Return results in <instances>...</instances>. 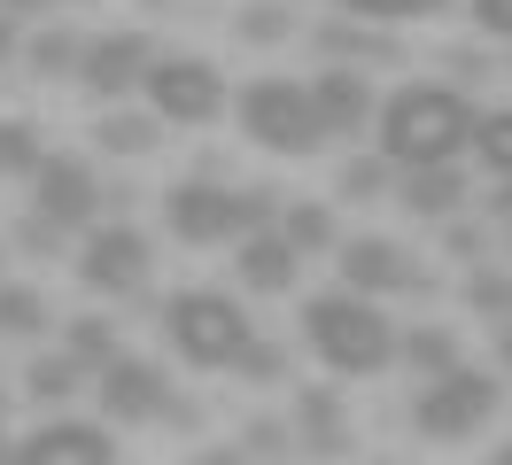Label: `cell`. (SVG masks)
Wrapping results in <instances>:
<instances>
[{
	"mask_svg": "<svg viewBox=\"0 0 512 465\" xmlns=\"http://www.w3.org/2000/svg\"><path fill=\"white\" fill-rule=\"evenodd\" d=\"M140 93H148V109L163 124H210L225 109V70L202 62V55H156L148 78H140Z\"/></svg>",
	"mask_w": 512,
	"mask_h": 465,
	"instance_id": "cell-7",
	"label": "cell"
},
{
	"mask_svg": "<svg viewBox=\"0 0 512 465\" xmlns=\"http://www.w3.org/2000/svg\"><path fill=\"white\" fill-rule=\"evenodd\" d=\"M8 465H117V442L94 419H47L24 450H8Z\"/></svg>",
	"mask_w": 512,
	"mask_h": 465,
	"instance_id": "cell-14",
	"label": "cell"
},
{
	"mask_svg": "<svg viewBox=\"0 0 512 465\" xmlns=\"http://www.w3.org/2000/svg\"><path fill=\"white\" fill-rule=\"evenodd\" d=\"M0 8H8L16 24H24V16H47V8H63V0H0Z\"/></svg>",
	"mask_w": 512,
	"mask_h": 465,
	"instance_id": "cell-37",
	"label": "cell"
},
{
	"mask_svg": "<svg viewBox=\"0 0 512 465\" xmlns=\"http://www.w3.org/2000/svg\"><path fill=\"white\" fill-rule=\"evenodd\" d=\"M474 124H481V109L458 86H427V78H412V86H396L381 101V155L396 163V171L458 163V155L474 148Z\"/></svg>",
	"mask_w": 512,
	"mask_h": 465,
	"instance_id": "cell-1",
	"label": "cell"
},
{
	"mask_svg": "<svg viewBox=\"0 0 512 465\" xmlns=\"http://www.w3.org/2000/svg\"><path fill=\"white\" fill-rule=\"evenodd\" d=\"M194 465H249V450H194Z\"/></svg>",
	"mask_w": 512,
	"mask_h": 465,
	"instance_id": "cell-38",
	"label": "cell"
},
{
	"mask_svg": "<svg viewBox=\"0 0 512 465\" xmlns=\"http://www.w3.org/2000/svg\"><path fill=\"white\" fill-rule=\"evenodd\" d=\"M311 109H319V132L326 140H350V132H365L373 124V78L365 70H350V62H334V70H319V86H311Z\"/></svg>",
	"mask_w": 512,
	"mask_h": 465,
	"instance_id": "cell-15",
	"label": "cell"
},
{
	"mask_svg": "<svg viewBox=\"0 0 512 465\" xmlns=\"http://www.w3.org/2000/svg\"><path fill=\"white\" fill-rule=\"evenodd\" d=\"M319 47H334V55H373V62H396V47H388V39H373V31H326Z\"/></svg>",
	"mask_w": 512,
	"mask_h": 465,
	"instance_id": "cell-33",
	"label": "cell"
},
{
	"mask_svg": "<svg viewBox=\"0 0 512 465\" xmlns=\"http://www.w3.org/2000/svg\"><path fill=\"white\" fill-rule=\"evenodd\" d=\"M404 210H412V217H458V210H466V171H458V163L404 171Z\"/></svg>",
	"mask_w": 512,
	"mask_h": 465,
	"instance_id": "cell-17",
	"label": "cell"
},
{
	"mask_svg": "<svg viewBox=\"0 0 512 465\" xmlns=\"http://www.w3.org/2000/svg\"><path fill=\"white\" fill-rule=\"evenodd\" d=\"M148 62H156L148 31H101V39H86V55H78V86L94 93V101H132L140 78H148Z\"/></svg>",
	"mask_w": 512,
	"mask_h": 465,
	"instance_id": "cell-9",
	"label": "cell"
},
{
	"mask_svg": "<svg viewBox=\"0 0 512 465\" xmlns=\"http://www.w3.org/2000/svg\"><path fill=\"white\" fill-rule=\"evenodd\" d=\"M388 186H396V163H388V155H357L350 171H342V194H350V202H365V194H388Z\"/></svg>",
	"mask_w": 512,
	"mask_h": 465,
	"instance_id": "cell-31",
	"label": "cell"
},
{
	"mask_svg": "<svg viewBox=\"0 0 512 465\" xmlns=\"http://www.w3.org/2000/svg\"><path fill=\"white\" fill-rule=\"evenodd\" d=\"M156 132H163L156 109H109L94 140H101L109 155H148V148H156Z\"/></svg>",
	"mask_w": 512,
	"mask_h": 465,
	"instance_id": "cell-19",
	"label": "cell"
},
{
	"mask_svg": "<svg viewBox=\"0 0 512 465\" xmlns=\"http://www.w3.org/2000/svg\"><path fill=\"white\" fill-rule=\"evenodd\" d=\"M241 132H249L256 148H272V155L326 148L319 109H311V86H303V78H256V86L241 93Z\"/></svg>",
	"mask_w": 512,
	"mask_h": 465,
	"instance_id": "cell-6",
	"label": "cell"
},
{
	"mask_svg": "<svg viewBox=\"0 0 512 465\" xmlns=\"http://www.w3.org/2000/svg\"><path fill=\"white\" fill-rule=\"evenodd\" d=\"M241 450H249V458H295V427L288 419H249V427H241Z\"/></svg>",
	"mask_w": 512,
	"mask_h": 465,
	"instance_id": "cell-30",
	"label": "cell"
},
{
	"mask_svg": "<svg viewBox=\"0 0 512 465\" xmlns=\"http://www.w3.org/2000/svg\"><path fill=\"white\" fill-rule=\"evenodd\" d=\"M295 326H303V349H311L326 372H342V380H365V372L396 365V326H388V310L373 303V295H357V287L311 295Z\"/></svg>",
	"mask_w": 512,
	"mask_h": 465,
	"instance_id": "cell-2",
	"label": "cell"
},
{
	"mask_svg": "<svg viewBox=\"0 0 512 465\" xmlns=\"http://www.w3.org/2000/svg\"><path fill=\"white\" fill-rule=\"evenodd\" d=\"M86 380H94V372L78 365L70 349H47V357H32V372H24V396H39V403H70Z\"/></svg>",
	"mask_w": 512,
	"mask_h": 465,
	"instance_id": "cell-18",
	"label": "cell"
},
{
	"mask_svg": "<svg viewBox=\"0 0 512 465\" xmlns=\"http://www.w3.org/2000/svg\"><path fill=\"white\" fill-rule=\"evenodd\" d=\"M233 372H249V380H280V372H288V349H280V341H249Z\"/></svg>",
	"mask_w": 512,
	"mask_h": 465,
	"instance_id": "cell-32",
	"label": "cell"
},
{
	"mask_svg": "<svg viewBox=\"0 0 512 465\" xmlns=\"http://www.w3.org/2000/svg\"><path fill=\"white\" fill-rule=\"evenodd\" d=\"M342 287H357V295H419L427 272H419L396 241L365 233V241H342Z\"/></svg>",
	"mask_w": 512,
	"mask_h": 465,
	"instance_id": "cell-11",
	"label": "cell"
},
{
	"mask_svg": "<svg viewBox=\"0 0 512 465\" xmlns=\"http://www.w3.org/2000/svg\"><path fill=\"white\" fill-rule=\"evenodd\" d=\"M396 357H404L419 380H435V372L458 365V334H450V326H412V334L396 341Z\"/></svg>",
	"mask_w": 512,
	"mask_h": 465,
	"instance_id": "cell-21",
	"label": "cell"
},
{
	"mask_svg": "<svg viewBox=\"0 0 512 465\" xmlns=\"http://www.w3.org/2000/svg\"><path fill=\"white\" fill-rule=\"evenodd\" d=\"M489 210H497V225L512 217V179H497V194H489Z\"/></svg>",
	"mask_w": 512,
	"mask_h": 465,
	"instance_id": "cell-39",
	"label": "cell"
},
{
	"mask_svg": "<svg viewBox=\"0 0 512 465\" xmlns=\"http://www.w3.org/2000/svg\"><path fill=\"white\" fill-rule=\"evenodd\" d=\"M101 411L117 419V427H156V419H179L187 427V403L171 396V380H163V365H148V357H117V365H101Z\"/></svg>",
	"mask_w": 512,
	"mask_h": 465,
	"instance_id": "cell-8",
	"label": "cell"
},
{
	"mask_svg": "<svg viewBox=\"0 0 512 465\" xmlns=\"http://www.w3.org/2000/svg\"><path fill=\"white\" fill-rule=\"evenodd\" d=\"M163 341H171L179 365L225 372V365H241V349L256 341V326H249V303H241V295H225V287H179V295L163 303Z\"/></svg>",
	"mask_w": 512,
	"mask_h": 465,
	"instance_id": "cell-3",
	"label": "cell"
},
{
	"mask_svg": "<svg viewBox=\"0 0 512 465\" xmlns=\"http://www.w3.org/2000/svg\"><path fill=\"white\" fill-rule=\"evenodd\" d=\"M233 31H241V39H249V47H280V39H288V8H280V0H249V8H241V16H233Z\"/></svg>",
	"mask_w": 512,
	"mask_h": 465,
	"instance_id": "cell-28",
	"label": "cell"
},
{
	"mask_svg": "<svg viewBox=\"0 0 512 465\" xmlns=\"http://www.w3.org/2000/svg\"><path fill=\"white\" fill-rule=\"evenodd\" d=\"M295 458H350V403H342V388H295Z\"/></svg>",
	"mask_w": 512,
	"mask_h": 465,
	"instance_id": "cell-13",
	"label": "cell"
},
{
	"mask_svg": "<svg viewBox=\"0 0 512 465\" xmlns=\"http://www.w3.org/2000/svg\"><path fill=\"white\" fill-rule=\"evenodd\" d=\"M0 334H8V341L47 334V295L24 287V279H0Z\"/></svg>",
	"mask_w": 512,
	"mask_h": 465,
	"instance_id": "cell-20",
	"label": "cell"
},
{
	"mask_svg": "<svg viewBox=\"0 0 512 465\" xmlns=\"http://www.w3.org/2000/svg\"><path fill=\"white\" fill-rule=\"evenodd\" d=\"M466 303L489 318V326H505L512 318V272H497V264H481L474 279H466Z\"/></svg>",
	"mask_w": 512,
	"mask_h": 465,
	"instance_id": "cell-26",
	"label": "cell"
},
{
	"mask_svg": "<svg viewBox=\"0 0 512 465\" xmlns=\"http://www.w3.org/2000/svg\"><path fill=\"white\" fill-rule=\"evenodd\" d=\"M474 24H481V31H497V39L512 47V0H474Z\"/></svg>",
	"mask_w": 512,
	"mask_h": 465,
	"instance_id": "cell-34",
	"label": "cell"
},
{
	"mask_svg": "<svg viewBox=\"0 0 512 465\" xmlns=\"http://www.w3.org/2000/svg\"><path fill=\"white\" fill-rule=\"evenodd\" d=\"M63 349H70L86 372H101V365H117V357H125V341H117V326H109V318H70Z\"/></svg>",
	"mask_w": 512,
	"mask_h": 465,
	"instance_id": "cell-24",
	"label": "cell"
},
{
	"mask_svg": "<svg viewBox=\"0 0 512 465\" xmlns=\"http://www.w3.org/2000/svg\"><path fill=\"white\" fill-rule=\"evenodd\" d=\"M39 163H47L39 124L32 117H0V179H39Z\"/></svg>",
	"mask_w": 512,
	"mask_h": 465,
	"instance_id": "cell-22",
	"label": "cell"
},
{
	"mask_svg": "<svg viewBox=\"0 0 512 465\" xmlns=\"http://www.w3.org/2000/svg\"><path fill=\"white\" fill-rule=\"evenodd\" d=\"M24 55V31H16V16H8V8H0V70H8V62Z\"/></svg>",
	"mask_w": 512,
	"mask_h": 465,
	"instance_id": "cell-36",
	"label": "cell"
},
{
	"mask_svg": "<svg viewBox=\"0 0 512 465\" xmlns=\"http://www.w3.org/2000/svg\"><path fill=\"white\" fill-rule=\"evenodd\" d=\"M280 217V194H264V186H218V179H179L163 194V225L179 233L187 248H218V241H241L256 225H272Z\"/></svg>",
	"mask_w": 512,
	"mask_h": 465,
	"instance_id": "cell-4",
	"label": "cell"
},
{
	"mask_svg": "<svg viewBox=\"0 0 512 465\" xmlns=\"http://www.w3.org/2000/svg\"><path fill=\"white\" fill-rule=\"evenodd\" d=\"M32 194H39V217H55L63 233L70 225H94V210H101V179H94V163H78V155H47Z\"/></svg>",
	"mask_w": 512,
	"mask_h": 465,
	"instance_id": "cell-12",
	"label": "cell"
},
{
	"mask_svg": "<svg viewBox=\"0 0 512 465\" xmlns=\"http://www.w3.org/2000/svg\"><path fill=\"white\" fill-rule=\"evenodd\" d=\"M357 24H419V16H435V8H450V0H342Z\"/></svg>",
	"mask_w": 512,
	"mask_h": 465,
	"instance_id": "cell-29",
	"label": "cell"
},
{
	"mask_svg": "<svg viewBox=\"0 0 512 465\" xmlns=\"http://www.w3.org/2000/svg\"><path fill=\"white\" fill-rule=\"evenodd\" d=\"M497 403H505V380L458 357L450 372H435V380L412 396V427L427 434V442H466V434H481L497 419Z\"/></svg>",
	"mask_w": 512,
	"mask_h": 465,
	"instance_id": "cell-5",
	"label": "cell"
},
{
	"mask_svg": "<svg viewBox=\"0 0 512 465\" xmlns=\"http://www.w3.org/2000/svg\"><path fill=\"white\" fill-rule=\"evenodd\" d=\"M280 233H288V241L303 248V256H326V248L342 241V233H334V210H326V202H288V210H280Z\"/></svg>",
	"mask_w": 512,
	"mask_h": 465,
	"instance_id": "cell-23",
	"label": "cell"
},
{
	"mask_svg": "<svg viewBox=\"0 0 512 465\" xmlns=\"http://www.w3.org/2000/svg\"><path fill=\"white\" fill-rule=\"evenodd\" d=\"M24 55H32V70H39V78H78V55H86V39L55 24V31H39Z\"/></svg>",
	"mask_w": 512,
	"mask_h": 465,
	"instance_id": "cell-25",
	"label": "cell"
},
{
	"mask_svg": "<svg viewBox=\"0 0 512 465\" xmlns=\"http://www.w3.org/2000/svg\"><path fill=\"white\" fill-rule=\"evenodd\" d=\"M489 465H512V442H505V450H489Z\"/></svg>",
	"mask_w": 512,
	"mask_h": 465,
	"instance_id": "cell-42",
	"label": "cell"
},
{
	"mask_svg": "<svg viewBox=\"0 0 512 465\" xmlns=\"http://www.w3.org/2000/svg\"><path fill=\"white\" fill-rule=\"evenodd\" d=\"M497 365H505V380H512V318L497 326Z\"/></svg>",
	"mask_w": 512,
	"mask_h": 465,
	"instance_id": "cell-40",
	"label": "cell"
},
{
	"mask_svg": "<svg viewBox=\"0 0 512 465\" xmlns=\"http://www.w3.org/2000/svg\"><path fill=\"white\" fill-rule=\"evenodd\" d=\"M474 155L497 179H512V109H489V117L474 124Z\"/></svg>",
	"mask_w": 512,
	"mask_h": 465,
	"instance_id": "cell-27",
	"label": "cell"
},
{
	"mask_svg": "<svg viewBox=\"0 0 512 465\" xmlns=\"http://www.w3.org/2000/svg\"><path fill=\"white\" fill-rule=\"evenodd\" d=\"M24 248H63V225L55 217H24Z\"/></svg>",
	"mask_w": 512,
	"mask_h": 465,
	"instance_id": "cell-35",
	"label": "cell"
},
{
	"mask_svg": "<svg viewBox=\"0 0 512 465\" xmlns=\"http://www.w3.org/2000/svg\"><path fill=\"white\" fill-rule=\"evenodd\" d=\"M78 279H86L94 295H140V287H148V241H140L132 225H86Z\"/></svg>",
	"mask_w": 512,
	"mask_h": 465,
	"instance_id": "cell-10",
	"label": "cell"
},
{
	"mask_svg": "<svg viewBox=\"0 0 512 465\" xmlns=\"http://www.w3.org/2000/svg\"><path fill=\"white\" fill-rule=\"evenodd\" d=\"M295 264H303V248H295L280 225H256V233L233 241V272H241L249 295H288V287H295Z\"/></svg>",
	"mask_w": 512,
	"mask_h": 465,
	"instance_id": "cell-16",
	"label": "cell"
},
{
	"mask_svg": "<svg viewBox=\"0 0 512 465\" xmlns=\"http://www.w3.org/2000/svg\"><path fill=\"white\" fill-rule=\"evenodd\" d=\"M0 465H8V396H0Z\"/></svg>",
	"mask_w": 512,
	"mask_h": 465,
	"instance_id": "cell-41",
	"label": "cell"
}]
</instances>
